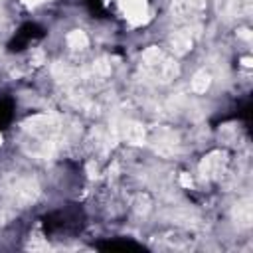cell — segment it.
<instances>
[{
  "mask_svg": "<svg viewBox=\"0 0 253 253\" xmlns=\"http://www.w3.org/2000/svg\"><path fill=\"white\" fill-rule=\"evenodd\" d=\"M150 206H152V202H150L148 194H138V196L134 198V202H132V210H134L138 215H146V213L150 211Z\"/></svg>",
  "mask_w": 253,
  "mask_h": 253,
  "instance_id": "cell-16",
  "label": "cell"
},
{
  "mask_svg": "<svg viewBox=\"0 0 253 253\" xmlns=\"http://www.w3.org/2000/svg\"><path fill=\"white\" fill-rule=\"evenodd\" d=\"M87 172H89V178H97V172H99L97 164H95V162H89V164H87Z\"/></svg>",
  "mask_w": 253,
  "mask_h": 253,
  "instance_id": "cell-19",
  "label": "cell"
},
{
  "mask_svg": "<svg viewBox=\"0 0 253 253\" xmlns=\"http://www.w3.org/2000/svg\"><path fill=\"white\" fill-rule=\"evenodd\" d=\"M117 138L128 142V144H144L146 142V128L138 123V121H132V119H126V121H121L117 126H113Z\"/></svg>",
  "mask_w": 253,
  "mask_h": 253,
  "instance_id": "cell-5",
  "label": "cell"
},
{
  "mask_svg": "<svg viewBox=\"0 0 253 253\" xmlns=\"http://www.w3.org/2000/svg\"><path fill=\"white\" fill-rule=\"evenodd\" d=\"M8 196H10L12 204H16L18 208H26V206H30V204H34L38 200L40 184L30 176H20V178L10 182Z\"/></svg>",
  "mask_w": 253,
  "mask_h": 253,
  "instance_id": "cell-3",
  "label": "cell"
},
{
  "mask_svg": "<svg viewBox=\"0 0 253 253\" xmlns=\"http://www.w3.org/2000/svg\"><path fill=\"white\" fill-rule=\"evenodd\" d=\"M140 69L146 77H150L156 83H172L180 75V67L176 59L156 45H150L142 51Z\"/></svg>",
  "mask_w": 253,
  "mask_h": 253,
  "instance_id": "cell-1",
  "label": "cell"
},
{
  "mask_svg": "<svg viewBox=\"0 0 253 253\" xmlns=\"http://www.w3.org/2000/svg\"><path fill=\"white\" fill-rule=\"evenodd\" d=\"M237 36H239V38H243V40H247V42L251 40V32H249L247 28H243V30H239V32H237Z\"/></svg>",
  "mask_w": 253,
  "mask_h": 253,
  "instance_id": "cell-20",
  "label": "cell"
},
{
  "mask_svg": "<svg viewBox=\"0 0 253 253\" xmlns=\"http://www.w3.org/2000/svg\"><path fill=\"white\" fill-rule=\"evenodd\" d=\"M229 164V154L227 150H211L200 160V176L202 180H219Z\"/></svg>",
  "mask_w": 253,
  "mask_h": 253,
  "instance_id": "cell-4",
  "label": "cell"
},
{
  "mask_svg": "<svg viewBox=\"0 0 253 253\" xmlns=\"http://www.w3.org/2000/svg\"><path fill=\"white\" fill-rule=\"evenodd\" d=\"M180 184H182L184 188H190V186H192V176H190V174H186V172H184V174H180Z\"/></svg>",
  "mask_w": 253,
  "mask_h": 253,
  "instance_id": "cell-18",
  "label": "cell"
},
{
  "mask_svg": "<svg viewBox=\"0 0 253 253\" xmlns=\"http://www.w3.org/2000/svg\"><path fill=\"white\" fill-rule=\"evenodd\" d=\"M241 63H243V65H245V67H251V65H253V63H251V59H249V57H243V59H241Z\"/></svg>",
  "mask_w": 253,
  "mask_h": 253,
  "instance_id": "cell-22",
  "label": "cell"
},
{
  "mask_svg": "<svg viewBox=\"0 0 253 253\" xmlns=\"http://www.w3.org/2000/svg\"><path fill=\"white\" fill-rule=\"evenodd\" d=\"M217 8L225 18H249L253 12V0H219Z\"/></svg>",
  "mask_w": 253,
  "mask_h": 253,
  "instance_id": "cell-7",
  "label": "cell"
},
{
  "mask_svg": "<svg viewBox=\"0 0 253 253\" xmlns=\"http://www.w3.org/2000/svg\"><path fill=\"white\" fill-rule=\"evenodd\" d=\"M206 10V0H172L170 12L178 26L198 28V22Z\"/></svg>",
  "mask_w": 253,
  "mask_h": 253,
  "instance_id": "cell-2",
  "label": "cell"
},
{
  "mask_svg": "<svg viewBox=\"0 0 253 253\" xmlns=\"http://www.w3.org/2000/svg\"><path fill=\"white\" fill-rule=\"evenodd\" d=\"M32 63H34V65H42V63H43V51L32 53Z\"/></svg>",
  "mask_w": 253,
  "mask_h": 253,
  "instance_id": "cell-17",
  "label": "cell"
},
{
  "mask_svg": "<svg viewBox=\"0 0 253 253\" xmlns=\"http://www.w3.org/2000/svg\"><path fill=\"white\" fill-rule=\"evenodd\" d=\"M67 45L71 49H85L89 45V38L83 30H71L67 34Z\"/></svg>",
  "mask_w": 253,
  "mask_h": 253,
  "instance_id": "cell-15",
  "label": "cell"
},
{
  "mask_svg": "<svg viewBox=\"0 0 253 253\" xmlns=\"http://www.w3.org/2000/svg\"><path fill=\"white\" fill-rule=\"evenodd\" d=\"M211 85V73L206 71V69H200L194 73L192 77V91L198 93V95H204Z\"/></svg>",
  "mask_w": 253,
  "mask_h": 253,
  "instance_id": "cell-14",
  "label": "cell"
},
{
  "mask_svg": "<svg viewBox=\"0 0 253 253\" xmlns=\"http://www.w3.org/2000/svg\"><path fill=\"white\" fill-rule=\"evenodd\" d=\"M198 28H186V26H180L176 32L170 34L168 38V43H170V49L174 55H186L194 43H196V38H198Z\"/></svg>",
  "mask_w": 253,
  "mask_h": 253,
  "instance_id": "cell-6",
  "label": "cell"
},
{
  "mask_svg": "<svg viewBox=\"0 0 253 253\" xmlns=\"http://www.w3.org/2000/svg\"><path fill=\"white\" fill-rule=\"evenodd\" d=\"M154 142H156V150L160 154H172L176 150V146H178L176 134L172 130H168V128H160L156 132V140Z\"/></svg>",
  "mask_w": 253,
  "mask_h": 253,
  "instance_id": "cell-10",
  "label": "cell"
},
{
  "mask_svg": "<svg viewBox=\"0 0 253 253\" xmlns=\"http://www.w3.org/2000/svg\"><path fill=\"white\" fill-rule=\"evenodd\" d=\"M43 0H22V4L24 6H28V8H34V6H38V4H42Z\"/></svg>",
  "mask_w": 253,
  "mask_h": 253,
  "instance_id": "cell-21",
  "label": "cell"
},
{
  "mask_svg": "<svg viewBox=\"0 0 253 253\" xmlns=\"http://www.w3.org/2000/svg\"><path fill=\"white\" fill-rule=\"evenodd\" d=\"M164 241L174 249H190V247H194V237L184 233V231H170V233H166Z\"/></svg>",
  "mask_w": 253,
  "mask_h": 253,
  "instance_id": "cell-13",
  "label": "cell"
},
{
  "mask_svg": "<svg viewBox=\"0 0 253 253\" xmlns=\"http://www.w3.org/2000/svg\"><path fill=\"white\" fill-rule=\"evenodd\" d=\"M233 221H235V225L241 227V229L251 227V221H253V206H251V200H249V198L239 200V202L233 206Z\"/></svg>",
  "mask_w": 253,
  "mask_h": 253,
  "instance_id": "cell-9",
  "label": "cell"
},
{
  "mask_svg": "<svg viewBox=\"0 0 253 253\" xmlns=\"http://www.w3.org/2000/svg\"><path fill=\"white\" fill-rule=\"evenodd\" d=\"M0 144H2V136H0Z\"/></svg>",
  "mask_w": 253,
  "mask_h": 253,
  "instance_id": "cell-23",
  "label": "cell"
},
{
  "mask_svg": "<svg viewBox=\"0 0 253 253\" xmlns=\"http://www.w3.org/2000/svg\"><path fill=\"white\" fill-rule=\"evenodd\" d=\"M121 6L130 20V24H142L148 18V8L144 0H121Z\"/></svg>",
  "mask_w": 253,
  "mask_h": 253,
  "instance_id": "cell-8",
  "label": "cell"
},
{
  "mask_svg": "<svg viewBox=\"0 0 253 253\" xmlns=\"http://www.w3.org/2000/svg\"><path fill=\"white\" fill-rule=\"evenodd\" d=\"M111 75V63L105 59H97L91 63V67L85 71V77L91 81H105Z\"/></svg>",
  "mask_w": 253,
  "mask_h": 253,
  "instance_id": "cell-12",
  "label": "cell"
},
{
  "mask_svg": "<svg viewBox=\"0 0 253 253\" xmlns=\"http://www.w3.org/2000/svg\"><path fill=\"white\" fill-rule=\"evenodd\" d=\"M53 77L61 85H75L79 81V73L73 67H69L67 63H55L53 65Z\"/></svg>",
  "mask_w": 253,
  "mask_h": 253,
  "instance_id": "cell-11",
  "label": "cell"
}]
</instances>
